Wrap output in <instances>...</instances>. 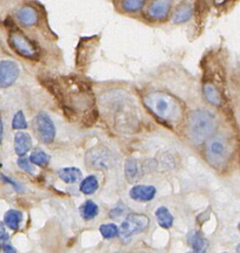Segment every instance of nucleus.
Instances as JSON below:
<instances>
[{"mask_svg":"<svg viewBox=\"0 0 240 253\" xmlns=\"http://www.w3.org/2000/svg\"><path fill=\"white\" fill-rule=\"evenodd\" d=\"M40 82L57 99L60 104H64V90L57 81L49 77H40Z\"/></svg>","mask_w":240,"mask_h":253,"instance_id":"f8f14e48","label":"nucleus"},{"mask_svg":"<svg viewBox=\"0 0 240 253\" xmlns=\"http://www.w3.org/2000/svg\"><path fill=\"white\" fill-rule=\"evenodd\" d=\"M238 230L240 231V222H239V224H238Z\"/></svg>","mask_w":240,"mask_h":253,"instance_id":"72a5a7b5","label":"nucleus"},{"mask_svg":"<svg viewBox=\"0 0 240 253\" xmlns=\"http://www.w3.org/2000/svg\"><path fill=\"white\" fill-rule=\"evenodd\" d=\"M99 188V183L96 176L90 175L86 177L80 184V191L85 195H92L94 194Z\"/></svg>","mask_w":240,"mask_h":253,"instance_id":"aec40b11","label":"nucleus"},{"mask_svg":"<svg viewBox=\"0 0 240 253\" xmlns=\"http://www.w3.org/2000/svg\"><path fill=\"white\" fill-rule=\"evenodd\" d=\"M23 218V213L17 210H9L4 215V223L12 230H17Z\"/></svg>","mask_w":240,"mask_h":253,"instance_id":"6ab92c4d","label":"nucleus"},{"mask_svg":"<svg viewBox=\"0 0 240 253\" xmlns=\"http://www.w3.org/2000/svg\"><path fill=\"white\" fill-rule=\"evenodd\" d=\"M237 251H238V252H240V244L237 246Z\"/></svg>","mask_w":240,"mask_h":253,"instance_id":"473e14b6","label":"nucleus"},{"mask_svg":"<svg viewBox=\"0 0 240 253\" xmlns=\"http://www.w3.org/2000/svg\"><path fill=\"white\" fill-rule=\"evenodd\" d=\"M12 126L14 129H22V128H26L28 126L26 118L23 114L22 111H18L12 121Z\"/></svg>","mask_w":240,"mask_h":253,"instance_id":"a878e982","label":"nucleus"},{"mask_svg":"<svg viewBox=\"0 0 240 253\" xmlns=\"http://www.w3.org/2000/svg\"><path fill=\"white\" fill-rule=\"evenodd\" d=\"M98 43V37L93 36L89 38H82L77 46L76 63L78 67H82L89 62V58L92 56L95 47Z\"/></svg>","mask_w":240,"mask_h":253,"instance_id":"0eeeda50","label":"nucleus"},{"mask_svg":"<svg viewBox=\"0 0 240 253\" xmlns=\"http://www.w3.org/2000/svg\"><path fill=\"white\" fill-rule=\"evenodd\" d=\"M208 11V3L206 0H196L195 3V13L197 19L203 18Z\"/></svg>","mask_w":240,"mask_h":253,"instance_id":"bb28decb","label":"nucleus"},{"mask_svg":"<svg viewBox=\"0 0 240 253\" xmlns=\"http://www.w3.org/2000/svg\"><path fill=\"white\" fill-rule=\"evenodd\" d=\"M3 251L6 253H14L15 249L10 244H4L3 245Z\"/></svg>","mask_w":240,"mask_h":253,"instance_id":"7c9ffc66","label":"nucleus"},{"mask_svg":"<svg viewBox=\"0 0 240 253\" xmlns=\"http://www.w3.org/2000/svg\"><path fill=\"white\" fill-rule=\"evenodd\" d=\"M17 19L23 26L32 27L38 24L39 13L34 7L26 5L17 12Z\"/></svg>","mask_w":240,"mask_h":253,"instance_id":"9b49d317","label":"nucleus"},{"mask_svg":"<svg viewBox=\"0 0 240 253\" xmlns=\"http://www.w3.org/2000/svg\"><path fill=\"white\" fill-rule=\"evenodd\" d=\"M192 15H193V9L191 5L188 3H184L177 7V9L173 14L172 21L175 24H182L189 21Z\"/></svg>","mask_w":240,"mask_h":253,"instance_id":"f3484780","label":"nucleus"},{"mask_svg":"<svg viewBox=\"0 0 240 253\" xmlns=\"http://www.w3.org/2000/svg\"><path fill=\"white\" fill-rule=\"evenodd\" d=\"M19 76V66L15 61H0V88L10 87Z\"/></svg>","mask_w":240,"mask_h":253,"instance_id":"6e6552de","label":"nucleus"},{"mask_svg":"<svg viewBox=\"0 0 240 253\" xmlns=\"http://www.w3.org/2000/svg\"><path fill=\"white\" fill-rule=\"evenodd\" d=\"M172 0H153L147 9L150 19L164 20L171 8Z\"/></svg>","mask_w":240,"mask_h":253,"instance_id":"1a4fd4ad","label":"nucleus"},{"mask_svg":"<svg viewBox=\"0 0 240 253\" xmlns=\"http://www.w3.org/2000/svg\"><path fill=\"white\" fill-rule=\"evenodd\" d=\"M2 133H3V125H2V120L0 118V142L2 140Z\"/></svg>","mask_w":240,"mask_h":253,"instance_id":"2f4dec72","label":"nucleus"},{"mask_svg":"<svg viewBox=\"0 0 240 253\" xmlns=\"http://www.w3.org/2000/svg\"><path fill=\"white\" fill-rule=\"evenodd\" d=\"M214 116L205 110H197L191 113L188 122V129L191 139L200 143L209 138L215 130Z\"/></svg>","mask_w":240,"mask_h":253,"instance_id":"f03ea898","label":"nucleus"},{"mask_svg":"<svg viewBox=\"0 0 240 253\" xmlns=\"http://www.w3.org/2000/svg\"><path fill=\"white\" fill-rule=\"evenodd\" d=\"M190 242L195 252H203L207 246V241L200 232H194L191 235Z\"/></svg>","mask_w":240,"mask_h":253,"instance_id":"5701e85b","label":"nucleus"},{"mask_svg":"<svg viewBox=\"0 0 240 253\" xmlns=\"http://www.w3.org/2000/svg\"><path fill=\"white\" fill-rule=\"evenodd\" d=\"M32 147V138L27 132H17L14 138V148L16 154L25 155Z\"/></svg>","mask_w":240,"mask_h":253,"instance_id":"ddd939ff","label":"nucleus"},{"mask_svg":"<svg viewBox=\"0 0 240 253\" xmlns=\"http://www.w3.org/2000/svg\"><path fill=\"white\" fill-rule=\"evenodd\" d=\"M146 0H121V7L125 12L134 13L139 11Z\"/></svg>","mask_w":240,"mask_h":253,"instance_id":"b1692460","label":"nucleus"},{"mask_svg":"<svg viewBox=\"0 0 240 253\" xmlns=\"http://www.w3.org/2000/svg\"><path fill=\"white\" fill-rule=\"evenodd\" d=\"M8 42L11 48L19 55L30 59L39 58V50L37 46L21 31H12L10 33Z\"/></svg>","mask_w":240,"mask_h":253,"instance_id":"20e7f679","label":"nucleus"},{"mask_svg":"<svg viewBox=\"0 0 240 253\" xmlns=\"http://www.w3.org/2000/svg\"><path fill=\"white\" fill-rule=\"evenodd\" d=\"M34 128L38 138L41 142L49 144L53 141L55 136V127L53 122L46 113L40 112L37 115L34 121Z\"/></svg>","mask_w":240,"mask_h":253,"instance_id":"423d86ee","label":"nucleus"},{"mask_svg":"<svg viewBox=\"0 0 240 253\" xmlns=\"http://www.w3.org/2000/svg\"><path fill=\"white\" fill-rule=\"evenodd\" d=\"M145 106L160 120L168 124H177L183 117L181 103L172 95L163 92H153L143 99Z\"/></svg>","mask_w":240,"mask_h":253,"instance_id":"f257e3e1","label":"nucleus"},{"mask_svg":"<svg viewBox=\"0 0 240 253\" xmlns=\"http://www.w3.org/2000/svg\"><path fill=\"white\" fill-rule=\"evenodd\" d=\"M7 239H8V235L5 232L4 224L2 222H0V242H2L4 240H7Z\"/></svg>","mask_w":240,"mask_h":253,"instance_id":"c756f323","label":"nucleus"},{"mask_svg":"<svg viewBox=\"0 0 240 253\" xmlns=\"http://www.w3.org/2000/svg\"><path fill=\"white\" fill-rule=\"evenodd\" d=\"M80 211H81V215L84 219L90 220L98 214L99 208L93 201L88 200L81 206Z\"/></svg>","mask_w":240,"mask_h":253,"instance_id":"412c9836","label":"nucleus"},{"mask_svg":"<svg viewBox=\"0 0 240 253\" xmlns=\"http://www.w3.org/2000/svg\"><path fill=\"white\" fill-rule=\"evenodd\" d=\"M230 156L231 144L227 137L217 134L206 141L205 159L211 167L222 170L227 165Z\"/></svg>","mask_w":240,"mask_h":253,"instance_id":"7ed1b4c3","label":"nucleus"},{"mask_svg":"<svg viewBox=\"0 0 240 253\" xmlns=\"http://www.w3.org/2000/svg\"><path fill=\"white\" fill-rule=\"evenodd\" d=\"M30 161L38 166L45 167L48 164L49 156L41 149H36L32 152L30 156Z\"/></svg>","mask_w":240,"mask_h":253,"instance_id":"4be33fe9","label":"nucleus"},{"mask_svg":"<svg viewBox=\"0 0 240 253\" xmlns=\"http://www.w3.org/2000/svg\"><path fill=\"white\" fill-rule=\"evenodd\" d=\"M100 232L104 238L110 239L116 237L119 234V228L114 223H106L100 226Z\"/></svg>","mask_w":240,"mask_h":253,"instance_id":"393cba45","label":"nucleus"},{"mask_svg":"<svg viewBox=\"0 0 240 253\" xmlns=\"http://www.w3.org/2000/svg\"><path fill=\"white\" fill-rule=\"evenodd\" d=\"M149 223V219L145 214L142 213H128L123 221L121 222L119 230L120 237L122 241H127V239L134 233L143 231Z\"/></svg>","mask_w":240,"mask_h":253,"instance_id":"39448f33","label":"nucleus"},{"mask_svg":"<svg viewBox=\"0 0 240 253\" xmlns=\"http://www.w3.org/2000/svg\"><path fill=\"white\" fill-rule=\"evenodd\" d=\"M124 174L129 183H133L140 178V168L136 159L128 158L125 160Z\"/></svg>","mask_w":240,"mask_h":253,"instance_id":"2eb2a0df","label":"nucleus"},{"mask_svg":"<svg viewBox=\"0 0 240 253\" xmlns=\"http://www.w3.org/2000/svg\"><path fill=\"white\" fill-rule=\"evenodd\" d=\"M202 92L205 100L214 106H220L222 103V96L215 85L206 81L203 84Z\"/></svg>","mask_w":240,"mask_h":253,"instance_id":"4468645a","label":"nucleus"},{"mask_svg":"<svg viewBox=\"0 0 240 253\" xmlns=\"http://www.w3.org/2000/svg\"><path fill=\"white\" fill-rule=\"evenodd\" d=\"M57 174H58V177L67 184L76 183L82 177V172L80 171V169L76 167H66V168L59 169Z\"/></svg>","mask_w":240,"mask_h":253,"instance_id":"dca6fc26","label":"nucleus"},{"mask_svg":"<svg viewBox=\"0 0 240 253\" xmlns=\"http://www.w3.org/2000/svg\"><path fill=\"white\" fill-rule=\"evenodd\" d=\"M0 178H1V179H3L4 181H6L7 183L12 184V185H13V187L16 189V191H21V190H22V187H21L17 182L12 181V180H11V179H9L8 177H6V176H4V175H0Z\"/></svg>","mask_w":240,"mask_h":253,"instance_id":"c85d7f7f","label":"nucleus"},{"mask_svg":"<svg viewBox=\"0 0 240 253\" xmlns=\"http://www.w3.org/2000/svg\"><path fill=\"white\" fill-rule=\"evenodd\" d=\"M18 165L20 166L21 169H23L24 171L30 173V174H33L34 173V168H33V165L30 164L29 162V159L27 157H20L18 159Z\"/></svg>","mask_w":240,"mask_h":253,"instance_id":"cd10ccee","label":"nucleus"},{"mask_svg":"<svg viewBox=\"0 0 240 253\" xmlns=\"http://www.w3.org/2000/svg\"><path fill=\"white\" fill-rule=\"evenodd\" d=\"M155 216L158 224L163 228H170L173 225V215L166 207H159L155 211Z\"/></svg>","mask_w":240,"mask_h":253,"instance_id":"a211bd4d","label":"nucleus"},{"mask_svg":"<svg viewBox=\"0 0 240 253\" xmlns=\"http://www.w3.org/2000/svg\"><path fill=\"white\" fill-rule=\"evenodd\" d=\"M156 195V188L151 185H136L129 191V197L137 202L151 201Z\"/></svg>","mask_w":240,"mask_h":253,"instance_id":"9d476101","label":"nucleus"}]
</instances>
